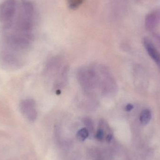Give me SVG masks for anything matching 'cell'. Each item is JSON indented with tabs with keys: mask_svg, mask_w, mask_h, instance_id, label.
<instances>
[{
	"mask_svg": "<svg viewBox=\"0 0 160 160\" xmlns=\"http://www.w3.org/2000/svg\"><path fill=\"white\" fill-rule=\"evenodd\" d=\"M34 7L30 1L22 0L20 6L19 12L17 18V26L22 34L32 35Z\"/></svg>",
	"mask_w": 160,
	"mask_h": 160,
	"instance_id": "1",
	"label": "cell"
},
{
	"mask_svg": "<svg viewBox=\"0 0 160 160\" xmlns=\"http://www.w3.org/2000/svg\"><path fill=\"white\" fill-rule=\"evenodd\" d=\"M80 85L87 94L92 95L93 90L98 86L97 70L93 67L81 68L78 72Z\"/></svg>",
	"mask_w": 160,
	"mask_h": 160,
	"instance_id": "2",
	"label": "cell"
},
{
	"mask_svg": "<svg viewBox=\"0 0 160 160\" xmlns=\"http://www.w3.org/2000/svg\"><path fill=\"white\" fill-rule=\"evenodd\" d=\"M98 87L104 96L113 95L117 90V84L110 70L106 67L101 66L97 71Z\"/></svg>",
	"mask_w": 160,
	"mask_h": 160,
	"instance_id": "3",
	"label": "cell"
},
{
	"mask_svg": "<svg viewBox=\"0 0 160 160\" xmlns=\"http://www.w3.org/2000/svg\"><path fill=\"white\" fill-rule=\"evenodd\" d=\"M16 0H5L0 5V21L7 26L11 25L17 10Z\"/></svg>",
	"mask_w": 160,
	"mask_h": 160,
	"instance_id": "4",
	"label": "cell"
},
{
	"mask_svg": "<svg viewBox=\"0 0 160 160\" xmlns=\"http://www.w3.org/2000/svg\"><path fill=\"white\" fill-rule=\"evenodd\" d=\"M20 109L23 116L31 122L36 120L38 116L36 103L33 99L22 100L20 103Z\"/></svg>",
	"mask_w": 160,
	"mask_h": 160,
	"instance_id": "5",
	"label": "cell"
},
{
	"mask_svg": "<svg viewBox=\"0 0 160 160\" xmlns=\"http://www.w3.org/2000/svg\"><path fill=\"white\" fill-rule=\"evenodd\" d=\"M143 44L149 56L155 61L160 69V54L155 48L154 44L150 39L147 38H144Z\"/></svg>",
	"mask_w": 160,
	"mask_h": 160,
	"instance_id": "6",
	"label": "cell"
},
{
	"mask_svg": "<svg viewBox=\"0 0 160 160\" xmlns=\"http://www.w3.org/2000/svg\"><path fill=\"white\" fill-rule=\"evenodd\" d=\"M159 22L158 15L156 13H150L147 15L145 20L146 28L148 31L154 30Z\"/></svg>",
	"mask_w": 160,
	"mask_h": 160,
	"instance_id": "7",
	"label": "cell"
},
{
	"mask_svg": "<svg viewBox=\"0 0 160 160\" xmlns=\"http://www.w3.org/2000/svg\"><path fill=\"white\" fill-rule=\"evenodd\" d=\"M152 118L151 112L148 109L144 110L140 115V120L142 125H146L150 122Z\"/></svg>",
	"mask_w": 160,
	"mask_h": 160,
	"instance_id": "8",
	"label": "cell"
},
{
	"mask_svg": "<svg viewBox=\"0 0 160 160\" xmlns=\"http://www.w3.org/2000/svg\"><path fill=\"white\" fill-rule=\"evenodd\" d=\"M89 135V132L86 128H82L78 131L77 133V138L81 142L85 141Z\"/></svg>",
	"mask_w": 160,
	"mask_h": 160,
	"instance_id": "9",
	"label": "cell"
},
{
	"mask_svg": "<svg viewBox=\"0 0 160 160\" xmlns=\"http://www.w3.org/2000/svg\"><path fill=\"white\" fill-rule=\"evenodd\" d=\"M82 122L85 125L86 128L88 130V132H93L94 130V123L92 119L88 117H84L83 118Z\"/></svg>",
	"mask_w": 160,
	"mask_h": 160,
	"instance_id": "10",
	"label": "cell"
},
{
	"mask_svg": "<svg viewBox=\"0 0 160 160\" xmlns=\"http://www.w3.org/2000/svg\"><path fill=\"white\" fill-rule=\"evenodd\" d=\"M83 0H68V6L72 9H75L79 7Z\"/></svg>",
	"mask_w": 160,
	"mask_h": 160,
	"instance_id": "11",
	"label": "cell"
},
{
	"mask_svg": "<svg viewBox=\"0 0 160 160\" xmlns=\"http://www.w3.org/2000/svg\"><path fill=\"white\" fill-rule=\"evenodd\" d=\"M154 38L157 44L160 46V34H155L154 35Z\"/></svg>",
	"mask_w": 160,
	"mask_h": 160,
	"instance_id": "12",
	"label": "cell"
},
{
	"mask_svg": "<svg viewBox=\"0 0 160 160\" xmlns=\"http://www.w3.org/2000/svg\"><path fill=\"white\" fill-rule=\"evenodd\" d=\"M133 109V106L132 104H131V103H129L127 106H126L125 108V110L127 112H130Z\"/></svg>",
	"mask_w": 160,
	"mask_h": 160,
	"instance_id": "13",
	"label": "cell"
},
{
	"mask_svg": "<svg viewBox=\"0 0 160 160\" xmlns=\"http://www.w3.org/2000/svg\"><path fill=\"white\" fill-rule=\"evenodd\" d=\"M158 18H159V21L160 22V13L158 15Z\"/></svg>",
	"mask_w": 160,
	"mask_h": 160,
	"instance_id": "14",
	"label": "cell"
}]
</instances>
